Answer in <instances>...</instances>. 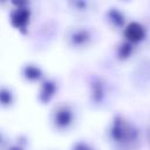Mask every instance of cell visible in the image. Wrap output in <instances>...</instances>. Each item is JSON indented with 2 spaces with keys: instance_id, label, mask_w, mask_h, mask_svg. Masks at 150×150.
Listing matches in <instances>:
<instances>
[{
  "instance_id": "obj_1",
  "label": "cell",
  "mask_w": 150,
  "mask_h": 150,
  "mask_svg": "<svg viewBox=\"0 0 150 150\" xmlns=\"http://www.w3.org/2000/svg\"><path fill=\"white\" fill-rule=\"evenodd\" d=\"M109 139L120 149L131 150L138 145L139 132L137 128L123 116H116L108 129Z\"/></svg>"
},
{
  "instance_id": "obj_2",
  "label": "cell",
  "mask_w": 150,
  "mask_h": 150,
  "mask_svg": "<svg viewBox=\"0 0 150 150\" xmlns=\"http://www.w3.org/2000/svg\"><path fill=\"white\" fill-rule=\"evenodd\" d=\"M93 33L87 27L75 26L68 28L64 33V42L67 46L74 49H83L91 45Z\"/></svg>"
},
{
  "instance_id": "obj_3",
  "label": "cell",
  "mask_w": 150,
  "mask_h": 150,
  "mask_svg": "<svg viewBox=\"0 0 150 150\" xmlns=\"http://www.w3.org/2000/svg\"><path fill=\"white\" fill-rule=\"evenodd\" d=\"M74 120V112L69 105L60 104L57 105L52 115V122L57 129H67Z\"/></svg>"
},
{
  "instance_id": "obj_4",
  "label": "cell",
  "mask_w": 150,
  "mask_h": 150,
  "mask_svg": "<svg viewBox=\"0 0 150 150\" xmlns=\"http://www.w3.org/2000/svg\"><path fill=\"white\" fill-rule=\"evenodd\" d=\"M123 35L127 41L131 43H137L145 38V29L139 22L131 21L123 29Z\"/></svg>"
},
{
  "instance_id": "obj_5",
  "label": "cell",
  "mask_w": 150,
  "mask_h": 150,
  "mask_svg": "<svg viewBox=\"0 0 150 150\" xmlns=\"http://www.w3.org/2000/svg\"><path fill=\"white\" fill-rule=\"evenodd\" d=\"M11 21L13 23L14 27L21 29L25 28L29 21V11L26 7L19 6L18 8H15L11 15Z\"/></svg>"
},
{
  "instance_id": "obj_6",
  "label": "cell",
  "mask_w": 150,
  "mask_h": 150,
  "mask_svg": "<svg viewBox=\"0 0 150 150\" xmlns=\"http://www.w3.org/2000/svg\"><path fill=\"white\" fill-rule=\"evenodd\" d=\"M105 20L108 22V25L114 28V29H120V28H125L124 26V14L123 12H121L118 8H110L107 14H105Z\"/></svg>"
},
{
  "instance_id": "obj_7",
  "label": "cell",
  "mask_w": 150,
  "mask_h": 150,
  "mask_svg": "<svg viewBox=\"0 0 150 150\" xmlns=\"http://www.w3.org/2000/svg\"><path fill=\"white\" fill-rule=\"evenodd\" d=\"M105 93H107L105 91V84L103 83V81L101 79L94 80V82L91 83V91H90L93 101L96 103L102 102L105 97Z\"/></svg>"
},
{
  "instance_id": "obj_8",
  "label": "cell",
  "mask_w": 150,
  "mask_h": 150,
  "mask_svg": "<svg viewBox=\"0 0 150 150\" xmlns=\"http://www.w3.org/2000/svg\"><path fill=\"white\" fill-rule=\"evenodd\" d=\"M55 89H56V86L53 81H49V80H46L42 84H41V88H40V100L42 102H47L49 101L53 96H54V93H55Z\"/></svg>"
},
{
  "instance_id": "obj_9",
  "label": "cell",
  "mask_w": 150,
  "mask_h": 150,
  "mask_svg": "<svg viewBox=\"0 0 150 150\" xmlns=\"http://www.w3.org/2000/svg\"><path fill=\"white\" fill-rule=\"evenodd\" d=\"M132 52H134V43L129 41H125L117 47V56L121 60L129 59L130 55H132Z\"/></svg>"
},
{
  "instance_id": "obj_10",
  "label": "cell",
  "mask_w": 150,
  "mask_h": 150,
  "mask_svg": "<svg viewBox=\"0 0 150 150\" xmlns=\"http://www.w3.org/2000/svg\"><path fill=\"white\" fill-rule=\"evenodd\" d=\"M69 5L71 6V8L76 12V13H88L91 11V2L88 1H73L69 2Z\"/></svg>"
},
{
  "instance_id": "obj_11",
  "label": "cell",
  "mask_w": 150,
  "mask_h": 150,
  "mask_svg": "<svg viewBox=\"0 0 150 150\" xmlns=\"http://www.w3.org/2000/svg\"><path fill=\"white\" fill-rule=\"evenodd\" d=\"M23 75L28 79V80H38L40 76H41V70L39 67L36 66H32V64H28L23 68Z\"/></svg>"
},
{
  "instance_id": "obj_12",
  "label": "cell",
  "mask_w": 150,
  "mask_h": 150,
  "mask_svg": "<svg viewBox=\"0 0 150 150\" xmlns=\"http://www.w3.org/2000/svg\"><path fill=\"white\" fill-rule=\"evenodd\" d=\"M1 102L4 105L12 102V95H11L9 90H7L5 88H2V90H1Z\"/></svg>"
},
{
  "instance_id": "obj_13",
  "label": "cell",
  "mask_w": 150,
  "mask_h": 150,
  "mask_svg": "<svg viewBox=\"0 0 150 150\" xmlns=\"http://www.w3.org/2000/svg\"><path fill=\"white\" fill-rule=\"evenodd\" d=\"M2 150H23V146L20 143H8V145L6 148H4Z\"/></svg>"
},
{
  "instance_id": "obj_14",
  "label": "cell",
  "mask_w": 150,
  "mask_h": 150,
  "mask_svg": "<svg viewBox=\"0 0 150 150\" xmlns=\"http://www.w3.org/2000/svg\"><path fill=\"white\" fill-rule=\"evenodd\" d=\"M146 139H148V143H149V145H150V127H149L148 132H146Z\"/></svg>"
},
{
  "instance_id": "obj_15",
  "label": "cell",
  "mask_w": 150,
  "mask_h": 150,
  "mask_svg": "<svg viewBox=\"0 0 150 150\" xmlns=\"http://www.w3.org/2000/svg\"><path fill=\"white\" fill-rule=\"evenodd\" d=\"M118 150H127V149H118Z\"/></svg>"
}]
</instances>
